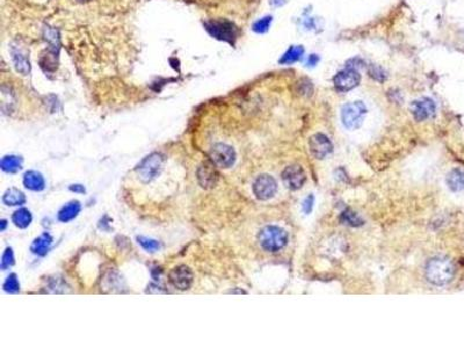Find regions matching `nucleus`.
<instances>
[{
	"mask_svg": "<svg viewBox=\"0 0 464 348\" xmlns=\"http://www.w3.org/2000/svg\"><path fill=\"white\" fill-rule=\"evenodd\" d=\"M455 267L449 259L437 257L429 261L426 266V276L435 286H443L453 280Z\"/></svg>",
	"mask_w": 464,
	"mask_h": 348,
	"instance_id": "1",
	"label": "nucleus"
},
{
	"mask_svg": "<svg viewBox=\"0 0 464 348\" xmlns=\"http://www.w3.org/2000/svg\"><path fill=\"white\" fill-rule=\"evenodd\" d=\"M261 248L268 252H277L288 242V233L285 230L275 225L265 226L259 233Z\"/></svg>",
	"mask_w": 464,
	"mask_h": 348,
	"instance_id": "2",
	"label": "nucleus"
},
{
	"mask_svg": "<svg viewBox=\"0 0 464 348\" xmlns=\"http://www.w3.org/2000/svg\"><path fill=\"white\" fill-rule=\"evenodd\" d=\"M367 108L361 101L347 103L341 109V121L347 129H358L361 127Z\"/></svg>",
	"mask_w": 464,
	"mask_h": 348,
	"instance_id": "3",
	"label": "nucleus"
},
{
	"mask_svg": "<svg viewBox=\"0 0 464 348\" xmlns=\"http://www.w3.org/2000/svg\"><path fill=\"white\" fill-rule=\"evenodd\" d=\"M164 157L160 153H152L148 156L137 167V173L142 181L149 183L152 179L158 176L161 169H163Z\"/></svg>",
	"mask_w": 464,
	"mask_h": 348,
	"instance_id": "4",
	"label": "nucleus"
},
{
	"mask_svg": "<svg viewBox=\"0 0 464 348\" xmlns=\"http://www.w3.org/2000/svg\"><path fill=\"white\" fill-rule=\"evenodd\" d=\"M210 160L221 168H229L235 164L236 152L232 147L224 143H217L209 152Z\"/></svg>",
	"mask_w": 464,
	"mask_h": 348,
	"instance_id": "5",
	"label": "nucleus"
},
{
	"mask_svg": "<svg viewBox=\"0 0 464 348\" xmlns=\"http://www.w3.org/2000/svg\"><path fill=\"white\" fill-rule=\"evenodd\" d=\"M209 34L222 41L233 43L237 39V27L229 21H210L205 23Z\"/></svg>",
	"mask_w": 464,
	"mask_h": 348,
	"instance_id": "6",
	"label": "nucleus"
},
{
	"mask_svg": "<svg viewBox=\"0 0 464 348\" xmlns=\"http://www.w3.org/2000/svg\"><path fill=\"white\" fill-rule=\"evenodd\" d=\"M277 191L276 180L268 174H261L253 184V193L258 200L266 201L272 199Z\"/></svg>",
	"mask_w": 464,
	"mask_h": 348,
	"instance_id": "7",
	"label": "nucleus"
},
{
	"mask_svg": "<svg viewBox=\"0 0 464 348\" xmlns=\"http://www.w3.org/2000/svg\"><path fill=\"white\" fill-rule=\"evenodd\" d=\"M360 80L361 77L359 75L356 68L347 67L334 77L333 82L334 86H336L339 92H348L356 87L359 83H360Z\"/></svg>",
	"mask_w": 464,
	"mask_h": 348,
	"instance_id": "8",
	"label": "nucleus"
},
{
	"mask_svg": "<svg viewBox=\"0 0 464 348\" xmlns=\"http://www.w3.org/2000/svg\"><path fill=\"white\" fill-rule=\"evenodd\" d=\"M282 179L288 188L296 191L305 183V173L300 165H290L282 173Z\"/></svg>",
	"mask_w": 464,
	"mask_h": 348,
	"instance_id": "9",
	"label": "nucleus"
},
{
	"mask_svg": "<svg viewBox=\"0 0 464 348\" xmlns=\"http://www.w3.org/2000/svg\"><path fill=\"white\" fill-rule=\"evenodd\" d=\"M169 281L175 288L180 290H187L191 288L193 283V273L188 267L184 265L176 266L169 273Z\"/></svg>",
	"mask_w": 464,
	"mask_h": 348,
	"instance_id": "10",
	"label": "nucleus"
},
{
	"mask_svg": "<svg viewBox=\"0 0 464 348\" xmlns=\"http://www.w3.org/2000/svg\"><path fill=\"white\" fill-rule=\"evenodd\" d=\"M197 179L201 187L209 189L212 188L219 180V173L216 171V165L212 161H204L197 169Z\"/></svg>",
	"mask_w": 464,
	"mask_h": 348,
	"instance_id": "11",
	"label": "nucleus"
},
{
	"mask_svg": "<svg viewBox=\"0 0 464 348\" xmlns=\"http://www.w3.org/2000/svg\"><path fill=\"white\" fill-rule=\"evenodd\" d=\"M310 151L312 155L317 158V159H324L326 156H329L333 150V145L329 140V137H326L323 133H316L313 135L309 141Z\"/></svg>",
	"mask_w": 464,
	"mask_h": 348,
	"instance_id": "12",
	"label": "nucleus"
},
{
	"mask_svg": "<svg viewBox=\"0 0 464 348\" xmlns=\"http://www.w3.org/2000/svg\"><path fill=\"white\" fill-rule=\"evenodd\" d=\"M411 112L417 121L429 120L435 114V103L429 98H421L413 101L411 105Z\"/></svg>",
	"mask_w": 464,
	"mask_h": 348,
	"instance_id": "13",
	"label": "nucleus"
},
{
	"mask_svg": "<svg viewBox=\"0 0 464 348\" xmlns=\"http://www.w3.org/2000/svg\"><path fill=\"white\" fill-rule=\"evenodd\" d=\"M23 185L25 187L34 192H40L44 189V179L41 173L36 171H28L23 176Z\"/></svg>",
	"mask_w": 464,
	"mask_h": 348,
	"instance_id": "14",
	"label": "nucleus"
},
{
	"mask_svg": "<svg viewBox=\"0 0 464 348\" xmlns=\"http://www.w3.org/2000/svg\"><path fill=\"white\" fill-rule=\"evenodd\" d=\"M52 244V238L49 233H43L41 236L36 238L33 244H31V251L38 256H44L49 251Z\"/></svg>",
	"mask_w": 464,
	"mask_h": 348,
	"instance_id": "15",
	"label": "nucleus"
},
{
	"mask_svg": "<svg viewBox=\"0 0 464 348\" xmlns=\"http://www.w3.org/2000/svg\"><path fill=\"white\" fill-rule=\"evenodd\" d=\"M3 202L6 205H21L26 202V196L21 191H19L17 188H10L7 189L3 196Z\"/></svg>",
	"mask_w": 464,
	"mask_h": 348,
	"instance_id": "16",
	"label": "nucleus"
},
{
	"mask_svg": "<svg viewBox=\"0 0 464 348\" xmlns=\"http://www.w3.org/2000/svg\"><path fill=\"white\" fill-rule=\"evenodd\" d=\"M0 166H2V169L4 172L6 173H15L21 169L22 167V159L21 157L18 156H5L2 159V163H0Z\"/></svg>",
	"mask_w": 464,
	"mask_h": 348,
	"instance_id": "17",
	"label": "nucleus"
},
{
	"mask_svg": "<svg viewBox=\"0 0 464 348\" xmlns=\"http://www.w3.org/2000/svg\"><path fill=\"white\" fill-rule=\"evenodd\" d=\"M304 54V48L302 46H293L287 50V52L282 56L280 59V64L282 65H290V64L296 63L297 60L302 58Z\"/></svg>",
	"mask_w": 464,
	"mask_h": 348,
	"instance_id": "18",
	"label": "nucleus"
},
{
	"mask_svg": "<svg viewBox=\"0 0 464 348\" xmlns=\"http://www.w3.org/2000/svg\"><path fill=\"white\" fill-rule=\"evenodd\" d=\"M447 184L454 192L464 189V172L461 169H453L447 177Z\"/></svg>",
	"mask_w": 464,
	"mask_h": 348,
	"instance_id": "19",
	"label": "nucleus"
},
{
	"mask_svg": "<svg viewBox=\"0 0 464 348\" xmlns=\"http://www.w3.org/2000/svg\"><path fill=\"white\" fill-rule=\"evenodd\" d=\"M80 212V203L77 201H72L70 203L66 204L65 207H63L60 209V212L58 214V218L60 222H66L74 220V218L78 215Z\"/></svg>",
	"mask_w": 464,
	"mask_h": 348,
	"instance_id": "20",
	"label": "nucleus"
},
{
	"mask_svg": "<svg viewBox=\"0 0 464 348\" xmlns=\"http://www.w3.org/2000/svg\"><path fill=\"white\" fill-rule=\"evenodd\" d=\"M31 220H33V216H31L29 210L26 208L17 210V212L13 214V216H12L13 223L20 229H26L27 226L31 223Z\"/></svg>",
	"mask_w": 464,
	"mask_h": 348,
	"instance_id": "21",
	"label": "nucleus"
},
{
	"mask_svg": "<svg viewBox=\"0 0 464 348\" xmlns=\"http://www.w3.org/2000/svg\"><path fill=\"white\" fill-rule=\"evenodd\" d=\"M12 55H13V60L17 70L23 75H27L29 72V62H28L26 56H23L22 51L17 47L12 48Z\"/></svg>",
	"mask_w": 464,
	"mask_h": 348,
	"instance_id": "22",
	"label": "nucleus"
},
{
	"mask_svg": "<svg viewBox=\"0 0 464 348\" xmlns=\"http://www.w3.org/2000/svg\"><path fill=\"white\" fill-rule=\"evenodd\" d=\"M341 221L344 222L345 224H348L350 226H360L363 224V221L361 220V217L358 215L356 213L352 212V210H345L341 215Z\"/></svg>",
	"mask_w": 464,
	"mask_h": 348,
	"instance_id": "23",
	"label": "nucleus"
},
{
	"mask_svg": "<svg viewBox=\"0 0 464 348\" xmlns=\"http://www.w3.org/2000/svg\"><path fill=\"white\" fill-rule=\"evenodd\" d=\"M4 290H5L6 293H10V294L18 293V291L20 290V285H19L17 275L11 274L10 276L6 279V281L4 282Z\"/></svg>",
	"mask_w": 464,
	"mask_h": 348,
	"instance_id": "24",
	"label": "nucleus"
},
{
	"mask_svg": "<svg viewBox=\"0 0 464 348\" xmlns=\"http://www.w3.org/2000/svg\"><path fill=\"white\" fill-rule=\"evenodd\" d=\"M137 240H138L139 244L142 245V248L144 250L149 251V252H156V251H158L161 248L158 241L150 239V238L138 237V238H137Z\"/></svg>",
	"mask_w": 464,
	"mask_h": 348,
	"instance_id": "25",
	"label": "nucleus"
},
{
	"mask_svg": "<svg viewBox=\"0 0 464 348\" xmlns=\"http://www.w3.org/2000/svg\"><path fill=\"white\" fill-rule=\"evenodd\" d=\"M272 20H273L272 17H265L260 20H258V21L253 25V30L256 31V33H259V34L266 33V31L268 30Z\"/></svg>",
	"mask_w": 464,
	"mask_h": 348,
	"instance_id": "26",
	"label": "nucleus"
},
{
	"mask_svg": "<svg viewBox=\"0 0 464 348\" xmlns=\"http://www.w3.org/2000/svg\"><path fill=\"white\" fill-rule=\"evenodd\" d=\"M13 265H14L13 251H12V249L7 248L5 250V252H4L3 258H2V268L6 269V268H9V267L13 266Z\"/></svg>",
	"mask_w": 464,
	"mask_h": 348,
	"instance_id": "27",
	"label": "nucleus"
},
{
	"mask_svg": "<svg viewBox=\"0 0 464 348\" xmlns=\"http://www.w3.org/2000/svg\"><path fill=\"white\" fill-rule=\"evenodd\" d=\"M369 75L370 77H373L374 79H376V80H380V82H383V80L385 79V75H384V71L382 70L381 67H378L376 65H371L369 67Z\"/></svg>",
	"mask_w": 464,
	"mask_h": 348,
	"instance_id": "28",
	"label": "nucleus"
},
{
	"mask_svg": "<svg viewBox=\"0 0 464 348\" xmlns=\"http://www.w3.org/2000/svg\"><path fill=\"white\" fill-rule=\"evenodd\" d=\"M313 203H314V196L313 195H309L308 197H305V200L303 201V210L305 214L311 213V210L313 208Z\"/></svg>",
	"mask_w": 464,
	"mask_h": 348,
	"instance_id": "29",
	"label": "nucleus"
},
{
	"mask_svg": "<svg viewBox=\"0 0 464 348\" xmlns=\"http://www.w3.org/2000/svg\"><path fill=\"white\" fill-rule=\"evenodd\" d=\"M318 62H319V57L317 55H311L309 56L308 62H306V66H314L317 65Z\"/></svg>",
	"mask_w": 464,
	"mask_h": 348,
	"instance_id": "30",
	"label": "nucleus"
},
{
	"mask_svg": "<svg viewBox=\"0 0 464 348\" xmlns=\"http://www.w3.org/2000/svg\"><path fill=\"white\" fill-rule=\"evenodd\" d=\"M70 191L75 192V193H85V188H84V186H80V185H72L70 187Z\"/></svg>",
	"mask_w": 464,
	"mask_h": 348,
	"instance_id": "31",
	"label": "nucleus"
},
{
	"mask_svg": "<svg viewBox=\"0 0 464 348\" xmlns=\"http://www.w3.org/2000/svg\"><path fill=\"white\" fill-rule=\"evenodd\" d=\"M2 224H3L2 231H4V229H5V226H6V221H2Z\"/></svg>",
	"mask_w": 464,
	"mask_h": 348,
	"instance_id": "32",
	"label": "nucleus"
},
{
	"mask_svg": "<svg viewBox=\"0 0 464 348\" xmlns=\"http://www.w3.org/2000/svg\"><path fill=\"white\" fill-rule=\"evenodd\" d=\"M80 2H88V0H80Z\"/></svg>",
	"mask_w": 464,
	"mask_h": 348,
	"instance_id": "33",
	"label": "nucleus"
}]
</instances>
